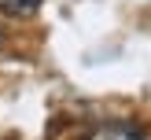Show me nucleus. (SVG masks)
I'll return each instance as SVG.
<instances>
[{
  "instance_id": "f257e3e1",
  "label": "nucleus",
  "mask_w": 151,
  "mask_h": 140,
  "mask_svg": "<svg viewBox=\"0 0 151 140\" xmlns=\"http://www.w3.org/2000/svg\"><path fill=\"white\" fill-rule=\"evenodd\" d=\"M85 140H144V133H137L133 125H100Z\"/></svg>"
},
{
  "instance_id": "f03ea898",
  "label": "nucleus",
  "mask_w": 151,
  "mask_h": 140,
  "mask_svg": "<svg viewBox=\"0 0 151 140\" xmlns=\"http://www.w3.org/2000/svg\"><path fill=\"white\" fill-rule=\"evenodd\" d=\"M37 7H41V0H0V11L4 15H33Z\"/></svg>"
}]
</instances>
